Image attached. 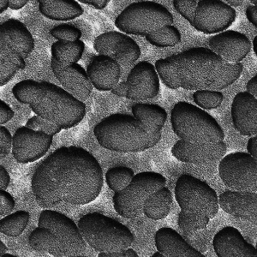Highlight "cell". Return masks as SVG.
Wrapping results in <instances>:
<instances>
[{
    "mask_svg": "<svg viewBox=\"0 0 257 257\" xmlns=\"http://www.w3.org/2000/svg\"><path fill=\"white\" fill-rule=\"evenodd\" d=\"M127 35L117 31L105 32L99 35L94 42V48L99 55L108 56L112 58L114 50Z\"/></svg>",
    "mask_w": 257,
    "mask_h": 257,
    "instance_id": "836d02e7",
    "label": "cell"
},
{
    "mask_svg": "<svg viewBox=\"0 0 257 257\" xmlns=\"http://www.w3.org/2000/svg\"><path fill=\"white\" fill-rule=\"evenodd\" d=\"M213 246L218 257H257L255 247L232 226H226L217 232Z\"/></svg>",
    "mask_w": 257,
    "mask_h": 257,
    "instance_id": "ac0fdd59",
    "label": "cell"
},
{
    "mask_svg": "<svg viewBox=\"0 0 257 257\" xmlns=\"http://www.w3.org/2000/svg\"><path fill=\"white\" fill-rule=\"evenodd\" d=\"M193 99L199 108L213 110L221 105L224 95L220 91L199 90L194 93Z\"/></svg>",
    "mask_w": 257,
    "mask_h": 257,
    "instance_id": "74e56055",
    "label": "cell"
},
{
    "mask_svg": "<svg viewBox=\"0 0 257 257\" xmlns=\"http://www.w3.org/2000/svg\"><path fill=\"white\" fill-rule=\"evenodd\" d=\"M247 88V93L251 94L252 96L256 98L257 96V75L252 77L251 79L248 81V83L246 85Z\"/></svg>",
    "mask_w": 257,
    "mask_h": 257,
    "instance_id": "f5cc1de1",
    "label": "cell"
},
{
    "mask_svg": "<svg viewBox=\"0 0 257 257\" xmlns=\"http://www.w3.org/2000/svg\"><path fill=\"white\" fill-rule=\"evenodd\" d=\"M197 3L198 1L196 0H174L173 6L176 11L193 26Z\"/></svg>",
    "mask_w": 257,
    "mask_h": 257,
    "instance_id": "60d3db41",
    "label": "cell"
},
{
    "mask_svg": "<svg viewBox=\"0 0 257 257\" xmlns=\"http://www.w3.org/2000/svg\"><path fill=\"white\" fill-rule=\"evenodd\" d=\"M104 184L102 168L88 150L61 147L41 162L31 180L36 202L50 209L64 202L81 206L94 202Z\"/></svg>",
    "mask_w": 257,
    "mask_h": 257,
    "instance_id": "6da1fadb",
    "label": "cell"
},
{
    "mask_svg": "<svg viewBox=\"0 0 257 257\" xmlns=\"http://www.w3.org/2000/svg\"><path fill=\"white\" fill-rule=\"evenodd\" d=\"M38 227L46 228L55 237V247L51 254L53 256H73L87 248L77 225L64 213L44 209L40 214Z\"/></svg>",
    "mask_w": 257,
    "mask_h": 257,
    "instance_id": "30bf717a",
    "label": "cell"
},
{
    "mask_svg": "<svg viewBox=\"0 0 257 257\" xmlns=\"http://www.w3.org/2000/svg\"><path fill=\"white\" fill-rule=\"evenodd\" d=\"M50 34L53 38L59 41H68V42H74V41H80L82 37V31L70 24H62L53 28Z\"/></svg>",
    "mask_w": 257,
    "mask_h": 257,
    "instance_id": "f35d334b",
    "label": "cell"
},
{
    "mask_svg": "<svg viewBox=\"0 0 257 257\" xmlns=\"http://www.w3.org/2000/svg\"><path fill=\"white\" fill-rule=\"evenodd\" d=\"M173 16L166 6L152 1L135 2L115 20L117 29L127 35H146L173 24Z\"/></svg>",
    "mask_w": 257,
    "mask_h": 257,
    "instance_id": "52a82bcc",
    "label": "cell"
},
{
    "mask_svg": "<svg viewBox=\"0 0 257 257\" xmlns=\"http://www.w3.org/2000/svg\"><path fill=\"white\" fill-rule=\"evenodd\" d=\"M12 94L16 99L22 104L32 105L41 96V82L35 80H24L13 87Z\"/></svg>",
    "mask_w": 257,
    "mask_h": 257,
    "instance_id": "4dcf8cb0",
    "label": "cell"
},
{
    "mask_svg": "<svg viewBox=\"0 0 257 257\" xmlns=\"http://www.w3.org/2000/svg\"><path fill=\"white\" fill-rule=\"evenodd\" d=\"M7 252V246L0 240V254H5Z\"/></svg>",
    "mask_w": 257,
    "mask_h": 257,
    "instance_id": "6f0895ef",
    "label": "cell"
},
{
    "mask_svg": "<svg viewBox=\"0 0 257 257\" xmlns=\"http://www.w3.org/2000/svg\"><path fill=\"white\" fill-rule=\"evenodd\" d=\"M134 171L126 167H111L105 173V182L114 192H118L128 186L134 178Z\"/></svg>",
    "mask_w": 257,
    "mask_h": 257,
    "instance_id": "d6a6232c",
    "label": "cell"
},
{
    "mask_svg": "<svg viewBox=\"0 0 257 257\" xmlns=\"http://www.w3.org/2000/svg\"><path fill=\"white\" fill-rule=\"evenodd\" d=\"M155 68L158 76H160L161 81L167 88L171 89H178L180 88L175 66L169 59L167 58L159 59L155 62Z\"/></svg>",
    "mask_w": 257,
    "mask_h": 257,
    "instance_id": "d590c367",
    "label": "cell"
},
{
    "mask_svg": "<svg viewBox=\"0 0 257 257\" xmlns=\"http://www.w3.org/2000/svg\"><path fill=\"white\" fill-rule=\"evenodd\" d=\"M14 116L15 112L12 110V107L4 100L0 99V126H3L5 123H8Z\"/></svg>",
    "mask_w": 257,
    "mask_h": 257,
    "instance_id": "f6af8a7d",
    "label": "cell"
},
{
    "mask_svg": "<svg viewBox=\"0 0 257 257\" xmlns=\"http://www.w3.org/2000/svg\"><path fill=\"white\" fill-rule=\"evenodd\" d=\"M9 8V1L8 0H0V14L6 12Z\"/></svg>",
    "mask_w": 257,
    "mask_h": 257,
    "instance_id": "9f6ffc18",
    "label": "cell"
},
{
    "mask_svg": "<svg viewBox=\"0 0 257 257\" xmlns=\"http://www.w3.org/2000/svg\"><path fill=\"white\" fill-rule=\"evenodd\" d=\"M12 136L9 130L0 126V160L6 158L12 151Z\"/></svg>",
    "mask_w": 257,
    "mask_h": 257,
    "instance_id": "7bdbcfd3",
    "label": "cell"
},
{
    "mask_svg": "<svg viewBox=\"0 0 257 257\" xmlns=\"http://www.w3.org/2000/svg\"><path fill=\"white\" fill-rule=\"evenodd\" d=\"M226 2V5H228L229 6H231V8H236V7H238V6H242V3H243V1L242 0H228V1H225Z\"/></svg>",
    "mask_w": 257,
    "mask_h": 257,
    "instance_id": "11a10c76",
    "label": "cell"
},
{
    "mask_svg": "<svg viewBox=\"0 0 257 257\" xmlns=\"http://www.w3.org/2000/svg\"><path fill=\"white\" fill-rule=\"evenodd\" d=\"M74 257H88V256H74Z\"/></svg>",
    "mask_w": 257,
    "mask_h": 257,
    "instance_id": "6125c7cd",
    "label": "cell"
},
{
    "mask_svg": "<svg viewBox=\"0 0 257 257\" xmlns=\"http://www.w3.org/2000/svg\"><path fill=\"white\" fill-rule=\"evenodd\" d=\"M246 17L248 20L251 23L255 29L257 28V7L254 6H249L246 9Z\"/></svg>",
    "mask_w": 257,
    "mask_h": 257,
    "instance_id": "f907efd6",
    "label": "cell"
},
{
    "mask_svg": "<svg viewBox=\"0 0 257 257\" xmlns=\"http://www.w3.org/2000/svg\"><path fill=\"white\" fill-rule=\"evenodd\" d=\"M208 46L213 53L229 64H238L245 59L251 50L249 39L242 33L227 30L212 36Z\"/></svg>",
    "mask_w": 257,
    "mask_h": 257,
    "instance_id": "2e32d148",
    "label": "cell"
},
{
    "mask_svg": "<svg viewBox=\"0 0 257 257\" xmlns=\"http://www.w3.org/2000/svg\"><path fill=\"white\" fill-rule=\"evenodd\" d=\"M127 84L126 82H118L112 89H111V93L117 95L118 97H126L127 94Z\"/></svg>",
    "mask_w": 257,
    "mask_h": 257,
    "instance_id": "816d5d0a",
    "label": "cell"
},
{
    "mask_svg": "<svg viewBox=\"0 0 257 257\" xmlns=\"http://www.w3.org/2000/svg\"><path fill=\"white\" fill-rule=\"evenodd\" d=\"M132 114L149 134L161 132L167 118V111L163 107L149 103L135 104L132 106Z\"/></svg>",
    "mask_w": 257,
    "mask_h": 257,
    "instance_id": "d4e9b609",
    "label": "cell"
},
{
    "mask_svg": "<svg viewBox=\"0 0 257 257\" xmlns=\"http://www.w3.org/2000/svg\"><path fill=\"white\" fill-rule=\"evenodd\" d=\"M257 137L254 136L250 139H248V144H247V150H248V155L251 156L252 158L257 160Z\"/></svg>",
    "mask_w": 257,
    "mask_h": 257,
    "instance_id": "681fc988",
    "label": "cell"
},
{
    "mask_svg": "<svg viewBox=\"0 0 257 257\" xmlns=\"http://www.w3.org/2000/svg\"><path fill=\"white\" fill-rule=\"evenodd\" d=\"M31 248L42 254H52L55 247L56 239L53 234L46 228L37 227L31 232L29 237Z\"/></svg>",
    "mask_w": 257,
    "mask_h": 257,
    "instance_id": "1f68e13d",
    "label": "cell"
},
{
    "mask_svg": "<svg viewBox=\"0 0 257 257\" xmlns=\"http://www.w3.org/2000/svg\"><path fill=\"white\" fill-rule=\"evenodd\" d=\"M11 177L7 170L0 165V190H6L9 187Z\"/></svg>",
    "mask_w": 257,
    "mask_h": 257,
    "instance_id": "7dc6e473",
    "label": "cell"
},
{
    "mask_svg": "<svg viewBox=\"0 0 257 257\" xmlns=\"http://www.w3.org/2000/svg\"><path fill=\"white\" fill-rule=\"evenodd\" d=\"M30 213L27 211H17L0 219V232L6 236L17 237L20 236L30 222Z\"/></svg>",
    "mask_w": 257,
    "mask_h": 257,
    "instance_id": "83f0119b",
    "label": "cell"
},
{
    "mask_svg": "<svg viewBox=\"0 0 257 257\" xmlns=\"http://www.w3.org/2000/svg\"><path fill=\"white\" fill-rule=\"evenodd\" d=\"M0 257H18V256H16V255H14V254H7V253H5V254H0Z\"/></svg>",
    "mask_w": 257,
    "mask_h": 257,
    "instance_id": "91938a15",
    "label": "cell"
},
{
    "mask_svg": "<svg viewBox=\"0 0 257 257\" xmlns=\"http://www.w3.org/2000/svg\"><path fill=\"white\" fill-rule=\"evenodd\" d=\"M51 69L63 88L69 94L83 103L89 98L93 91V86L88 79L86 70L79 64L64 67L52 59Z\"/></svg>",
    "mask_w": 257,
    "mask_h": 257,
    "instance_id": "e0dca14e",
    "label": "cell"
},
{
    "mask_svg": "<svg viewBox=\"0 0 257 257\" xmlns=\"http://www.w3.org/2000/svg\"><path fill=\"white\" fill-rule=\"evenodd\" d=\"M237 18L235 9L219 0H201L196 6L193 27L207 35L221 33L232 25Z\"/></svg>",
    "mask_w": 257,
    "mask_h": 257,
    "instance_id": "7c38bea8",
    "label": "cell"
},
{
    "mask_svg": "<svg viewBox=\"0 0 257 257\" xmlns=\"http://www.w3.org/2000/svg\"><path fill=\"white\" fill-rule=\"evenodd\" d=\"M209 221L210 219L208 217L187 213L184 211H180L178 214V226L184 233L188 235L204 230L208 226Z\"/></svg>",
    "mask_w": 257,
    "mask_h": 257,
    "instance_id": "e575fe53",
    "label": "cell"
},
{
    "mask_svg": "<svg viewBox=\"0 0 257 257\" xmlns=\"http://www.w3.org/2000/svg\"><path fill=\"white\" fill-rule=\"evenodd\" d=\"M29 2V0H10L9 8L13 11H18L24 8Z\"/></svg>",
    "mask_w": 257,
    "mask_h": 257,
    "instance_id": "db71d44e",
    "label": "cell"
},
{
    "mask_svg": "<svg viewBox=\"0 0 257 257\" xmlns=\"http://www.w3.org/2000/svg\"><path fill=\"white\" fill-rule=\"evenodd\" d=\"M231 119L234 128L245 137L257 134V99L247 92L236 94L232 100Z\"/></svg>",
    "mask_w": 257,
    "mask_h": 257,
    "instance_id": "ffe728a7",
    "label": "cell"
},
{
    "mask_svg": "<svg viewBox=\"0 0 257 257\" xmlns=\"http://www.w3.org/2000/svg\"><path fill=\"white\" fill-rule=\"evenodd\" d=\"M53 141L52 136L22 126L12 137V155L18 163H32L48 152Z\"/></svg>",
    "mask_w": 257,
    "mask_h": 257,
    "instance_id": "4fadbf2b",
    "label": "cell"
},
{
    "mask_svg": "<svg viewBox=\"0 0 257 257\" xmlns=\"http://www.w3.org/2000/svg\"><path fill=\"white\" fill-rule=\"evenodd\" d=\"M125 98L135 101L155 98L161 88L155 65L148 61L139 62L128 73L126 80Z\"/></svg>",
    "mask_w": 257,
    "mask_h": 257,
    "instance_id": "5bb4252c",
    "label": "cell"
},
{
    "mask_svg": "<svg viewBox=\"0 0 257 257\" xmlns=\"http://www.w3.org/2000/svg\"><path fill=\"white\" fill-rule=\"evenodd\" d=\"M253 47H254V53H255V55L257 54V35L255 36V38L253 41Z\"/></svg>",
    "mask_w": 257,
    "mask_h": 257,
    "instance_id": "680465c9",
    "label": "cell"
},
{
    "mask_svg": "<svg viewBox=\"0 0 257 257\" xmlns=\"http://www.w3.org/2000/svg\"><path fill=\"white\" fill-rule=\"evenodd\" d=\"M77 227L86 243L99 253L123 251L134 242V236L127 226L101 213L85 214Z\"/></svg>",
    "mask_w": 257,
    "mask_h": 257,
    "instance_id": "8992f818",
    "label": "cell"
},
{
    "mask_svg": "<svg viewBox=\"0 0 257 257\" xmlns=\"http://www.w3.org/2000/svg\"><path fill=\"white\" fill-rule=\"evenodd\" d=\"M180 88L187 90L220 91L238 80L243 66L229 64L207 47H194L170 56Z\"/></svg>",
    "mask_w": 257,
    "mask_h": 257,
    "instance_id": "7a4b0ae2",
    "label": "cell"
},
{
    "mask_svg": "<svg viewBox=\"0 0 257 257\" xmlns=\"http://www.w3.org/2000/svg\"><path fill=\"white\" fill-rule=\"evenodd\" d=\"M171 123L173 132L180 140L190 144H217L225 139L223 128L212 115L185 101L173 106Z\"/></svg>",
    "mask_w": 257,
    "mask_h": 257,
    "instance_id": "5b68a950",
    "label": "cell"
},
{
    "mask_svg": "<svg viewBox=\"0 0 257 257\" xmlns=\"http://www.w3.org/2000/svg\"><path fill=\"white\" fill-rule=\"evenodd\" d=\"M86 72L93 88L111 91L118 83L121 66L111 57L98 55L89 63Z\"/></svg>",
    "mask_w": 257,
    "mask_h": 257,
    "instance_id": "44dd1931",
    "label": "cell"
},
{
    "mask_svg": "<svg viewBox=\"0 0 257 257\" xmlns=\"http://www.w3.org/2000/svg\"><path fill=\"white\" fill-rule=\"evenodd\" d=\"M94 135L98 144L117 153H139L154 148L161 139V132L149 134L132 115L111 114L97 123Z\"/></svg>",
    "mask_w": 257,
    "mask_h": 257,
    "instance_id": "3957f363",
    "label": "cell"
},
{
    "mask_svg": "<svg viewBox=\"0 0 257 257\" xmlns=\"http://www.w3.org/2000/svg\"><path fill=\"white\" fill-rule=\"evenodd\" d=\"M219 173L230 190L257 191V162L248 153H232L224 156L219 162Z\"/></svg>",
    "mask_w": 257,
    "mask_h": 257,
    "instance_id": "8fae6325",
    "label": "cell"
},
{
    "mask_svg": "<svg viewBox=\"0 0 257 257\" xmlns=\"http://www.w3.org/2000/svg\"><path fill=\"white\" fill-rule=\"evenodd\" d=\"M79 2L88 6H94L97 10H103L107 6L110 1L109 0H79Z\"/></svg>",
    "mask_w": 257,
    "mask_h": 257,
    "instance_id": "c3c4849f",
    "label": "cell"
},
{
    "mask_svg": "<svg viewBox=\"0 0 257 257\" xmlns=\"http://www.w3.org/2000/svg\"><path fill=\"white\" fill-rule=\"evenodd\" d=\"M0 56L19 70H24L26 67L25 60L12 47L2 24H0Z\"/></svg>",
    "mask_w": 257,
    "mask_h": 257,
    "instance_id": "8d00e7d4",
    "label": "cell"
},
{
    "mask_svg": "<svg viewBox=\"0 0 257 257\" xmlns=\"http://www.w3.org/2000/svg\"><path fill=\"white\" fill-rule=\"evenodd\" d=\"M15 200L6 190H0V215L6 216L15 208Z\"/></svg>",
    "mask_w": 257,
    "mask_h": 257,
    "instance_id": "ee69618b",
    "label": "cell"
},
{
    "mask_svg": "<svg viewBox=\"0 0 257 257\" xmlns=\"http://www.w3.org/2000/svg\"><path fill=\"white\" fill-rule=\"evenodd\" d=\"M11 44L25 60L35 49V40L30 30L21 21L10 18L2 24Z\"/></svg>",
    "mask_w": 257,
    "mask_h": 257,
    "instance_id": "603a6c76",
    "label": "cell"
},
{
    "mask_svg": "<svg viewBox=\"0 0 257 257\" xmlns=\"http://www.w3.org/2000/svg\"><path fill=\"white\" fill-rule=\"evenodd\" d=\"M227 148L224 142L217 144H190L179 140L172 148V154L178 161L196 166H211L224 157Z\"/></svg>",
    "mask_w": 257,
    "mask_h": 257,
    "instance_id": "9a60e30c",
    "label": "cell"
},
{
    "mask_svg": "<svg viewBox=\"0 0 257 257\" xmlns=\"http://www.w3.org/2000/svg\"><path fill=\"white\" fill-rule=\"evenodd\" d=\"M155 240L158 251L151 257H206L190 246L180 234L172 228L159 229Z\"/></svg>",
    "mask_w": 257,
    "mask_h": 257,
    "instance_id": "7402d4cb",
    "label": "cell"
},
{
    "mask_svg": "<svg viewBox=\"0 0 257 257\" xmlns=\"http://www.w3.org/2000/svg\"><path fill=\"white\" fill-rule=\"evenodd\" d=\"M85 44L82 41L68 42L57 41L52 45V59L60 65L67 67L71 64H77L84 53Z\"/></svg>",
    "mask_w": 257,
    "mask_h": 257,
    "instance_id": "4316f807",
    "label": "cell"
},
{
    "mask_svg": "<svg viewBox=\"0 0 257 257\" xmlns=\"http://www.w3.org/2000/svg\"><path fill=\"white\" fill-rule=\"evenodd\" d=\"M167 179L160 173L144 172L132 178L123 190L112 197L115 211L125 219H136L144 214V202L149 196L166 187Z\"/></svg>",
    "mask_w": 257,
    "mask_h": 257,
    "instance_id": "ba28073f",
    "label": "cell"
},
{
    "mask_svg": "<svg viewBox=\"0 0 257 257\" xmlns=\"http://www.w3.org/2000/svg\"><path fill=\"white\" fill-rule=\"evenodd\" d=\"M41 94L30 105L35 115L49 121L61 130L78 125L86 115V105L53 82H41Z\"/></svg>",
    "mask_w": 257,
    "mask_h": 257,
    "instance_id": "277c9868",
    "label": "cell"
},
{
    "mask_svg": "<svg viewBox=\"0 0 257 257\" xmlns=\"http://www.w3.org/2000/svg\"><path fill=\"white\" fill-rule=\"evenodd\" d=\"M98 257H139L133 248H127L126 250L113 253H99Z\"/></svg>",
    "mask_w": 257,
    "mask_h": 257,
    "instance_id": "bcb514c9",
    "label": "cell"
},
{
    "mask_svg": "<svg viewBox=\"0 0 257 257\" xmlns=\"http://www.w3.org/2000/svg\"><path fill=\"white\" fill-rule=\"evenodd\" d=\"M141 56V48L136 41L127 36L114 50L112 59L120 66H128L137 61Z\"/></svg>",
    "mask_w": 257,
    "mask_h": 257,
    "instance_id": "f1b7e54d",
    "label": "cell"
},
{
    "mask_svg": "<svg viewBox=\"0 0 257 257\" xmlns=\"http://www.w3.org/2000/svg\"><path fill=\"white\" fill-rule=\"evenodd\" d=\"M39 11L45 18L54 21H70L83 14V9L75 0H40Z\"/></svg>",
    "mask_w": 257,
    "mask_h": 257,
    "instance_id": "cb8c5ba5",
    "label": "cell"
},
{
    "mask_svg": "<svg viewBox=\"0 0 257 257\" xmlns=\"http://www.w3.org/2000/svg\"><path fill=\"white\" fill-rule=\"evenodd\" d=\"M26 127L35 132H42L52 137L59 134L62 131L61 128H59L58 126L50 123L49 121L39 117L37 115H35L27 121Z\"/></svg>",
    "mask_w": 257,
    "mask_h": 257,
    "instance_id": "ab89813d",
    "label": "cell"
},
{
    "mask_svg": "<svg viewBox=\"0 0 257 257\" xmlns=\"http://www.w3.org/2000/svg\"><path fill=\"white\" fill-rule=\"evenodd\" d=\"M250 2H251V3L253 4V6H256V0H255V1H254V0H252V1H250Z\"/></svg>",
    "mask_w": 257,
    "mask_h": 257,
    "instance_id": "94428289",
    "label": "cell"
},
{
    "mask_svg": "<svg viewBox=\"0 0 257 257\" xmlns=\"http://www.w3.org/2000/svg\"><path fill=\"white\" fill-rule=\"evenodd\" d=\"M19 69L0 56V87L12 81Z\"/></svg>",
    "mask_w": 257,
    "mask_h": 257,
    "instance_id": "b9f144b4",
    "label": "cell"
},
{
    "mask_svg": "<svg viewBox=\"0 0 257 257\" xmlns=\"http://www.w3.org/2000/svg\"><path fill=\"white\" fill-rule=\"evenodd\" d=\"M173 204V195L167 187L154 193L144 205V214L153 220H160L168 216Z\"/></svg>",
    "mask_w": 257,
    "mask_h": 257,
    "instance_id": "484cf974",
    "label": "cell"
},
{
    "mask_svg": "<svg viewBox=\"0 0 257 257\" xmlns=\"http://www.w3.org/2000/svg\"><path fill=\"white\" fill-rule=\"evenodd\" d=\"M145 37L150 44L158 47H174L182 41L181 33L173 25L162 27Z\"/></svg>",
    "mask_w": 257,
    "mask_h": 257,
    "instance_id": "f546056e",
    "label": "cell"
},
{
    "mask_svg": "<svg viewBox=\"0 0 257 257\" xmlns=\"http://www.w3.org/2000/svg\"><path fill=\"white\" fill-rule=\"evenodd\" d=\"M219 207L228 214L256 225V192L226 190L218 197Z\"/></svg>",
    "mask_w": 257,
    "mask_h": 257,
    "instance_id": "d6986e66",
    "label": "cell"
},
{
    "mask_svg": "<svg viewBox=\"0 0 257 257\" xmlns=\"http://www.w3.org/2000/svg\"><path fill=\"white\" fill-rule=\"evenodd\" d=\"M175 198L182 211L212 219L219 212L215 190L206 182L194 176L184 174L177 180Z\"/></svg>",
    "mask_w": 257,
    "mask_h": 257,
    "instance_id": "9c48e42d",
    "label": "cell"
}]
</instances>
